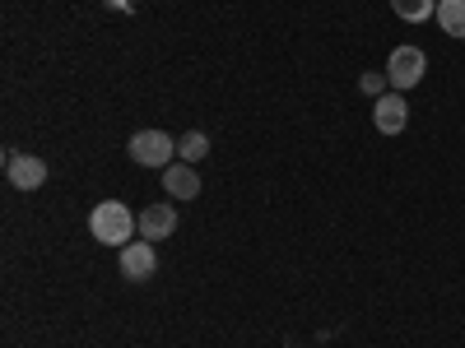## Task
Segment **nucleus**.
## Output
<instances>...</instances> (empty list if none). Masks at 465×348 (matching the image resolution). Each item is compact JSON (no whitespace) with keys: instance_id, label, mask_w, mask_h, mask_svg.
I'll use <instances>...</instances> for the list:
<instances>
[{"instance_id":"obj_10","label":"nucleus","mask_w":465,"mask_h":348,"mask_svg":"<svg viewBox=\"0 0 465 348\" xmlns=\"http://www.w3.org/2000/svg\"><path fill=\"white\" fill-rule=\"evenodd\" d=\"M391 10L405 19V24H429L438 14V0H391Z\"/></svg>"},{"instance_id":"obj_1","label":"nucleus","mask_w":465,"mask_h":348,"mask_svg":"<svg viewBox=\"0 0 465 348\" xmlns=\"http://www.w3.org/2000/svg\"><path fill=\"white\" fill-rule=\"evenodd\" d=\"M135 227H140V218H135L122 200H103V205L89 214V232H94L103 246H126V242H135Z\"/></svg>"},{"instance_id":"obj_5","label":"nucleus","mask_w":465,"mask_h":348,"mask_svg":"<svg viewBox=\"0 0 465 348\" xmlns=\"http://www.w3.org/2000/svg\"><path fill=\"white\" fill-rule=\"evenodd\" d=\"M372 126H377L381 135H401V130L410 126V107H405V98H401V93H381V98L372 102Z\"/></svg>"},{"instance_id":"obj_12","label":"nucleus","mask_w":465,"mask_h":348,"mask_svg":"<svg viewBox=\"0 0 465 348\" xmlns=\"http://www.w3.org/2000/svg\"><path fill=\"white\" fill-rule=\"evenodd\" d=\"M386 84H391V80H386V74H377V70H368V74H363V80H359V89H363V93H368L372 102L381 98V89H386Z\"/></svg>"},{"instance_id":"obj_7","label":"nucleus","mask_w":465,"mask_h":348,"mask_svg":"<svg viewBox=\"0 0 465 348\" xmlns=\"http://www.w3.org/2000/svg\"><path fill=\"white\" fill-rule=\"evenodd\" d=\"M163 190H168L173 200H196V196H201L196 168H191V163H168V168H163Z\"/></svg>"},{"instance_id":"obj_2","label":"nucleus","mask_w":465,"mask_h":348,"mask_svg":"<svg viewBox=\"0 0 465 348\" xmlns=\"http://www.w3.org/2000/svg\"><path fill=\"white\" fill-rule=\"evenodd\" d=\"M126 153L140 163V168H168L173 163V153H177V140L168 130H135Z\"/></svg>"},{"instance_id":"obj_3","label":"nucleus","mask_w":465,"mask_h":348,"mask_svg":"<svg viewBox=\"0 0 465 348\" xmlns=\"http://www.w3.org/2000/svg\"><path fill=\"white\" fill-rule=\"evenodd\" d=\"M423 70H429V56H423L419 47H410V43L386 56V80H391L396 93H410V89L423 80Z\"/></svg>"},{"instance_id":"obj_4","label":"nucleus","mask_w":465,"mask_h":348,"mask_svg":"<svg viewBox=\"0 0 465 348\" xmlns=\"http://www.w3.org/2000/svg\"><path fill=\"white\" fill-rule=\"evenodd\" d=\"M153 269H159V251H153V242H126L122 246V275L131 279V284H144V279H153Z\"/></svg>"},{"instance_id":"obj_8","label":"nucleus","mask_w":465,"mask_h":348,"mask_svg":"<svg viewBox=\"0 0 465 348\" xmlns=\"http://www.w3.org/2000/svg\"><path fill=\"white\" fill-rule=\"evenodd\" d=\"M5 172H10V186L15 190H37V186L47 181V163L43 159H19V153L5 163Z\"/></svg>"},{"instance_id":"obj_9","label":"nucleus","mask_w":465,"mask_h":348,"mask_svg":"<svg viewBox=\"0 0 465 348\" xmlns=\"http://www.w3.org/2000/svg\"><path fill=\"white\" fill-rule=\"evenodd\" d=\"M438 28L447 37H465V0H438Z\"/></svg>"},{"instance_id":"obj_6","label":"nucleus","mask_w":465,"mask_h":348,"mask_svg":"<svg viewBox=\"0 0 465 348\" xmlns=\"http://www.w3.org/2000/svg\"><path fill=\"white\" fill-rule=\"evenodd\" d=\"M177 232V209L173 205H149V209H140V237L144 242H163V237H173Z\"/></svg>"},{"instance_id":"obj_11","label":"nucleus","mask_w":465,"mask_h":348,"mask_svg":"<svg viewBox=\"0 0 465 348\" xmlns=\"http://www.w3.org/2000/svg\"><path fill=\"white\" fill-rule=\"evenodd\" d=\"M205 153H210V135H205V130H186V135L177 140V159H182V163H201Z\"/></svg>"}]
</instances>
